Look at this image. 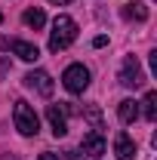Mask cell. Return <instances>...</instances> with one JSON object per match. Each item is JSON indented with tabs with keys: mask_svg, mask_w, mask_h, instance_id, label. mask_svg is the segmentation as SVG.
Instances as JSON below:
<instances>
[{
	"mask_svg": "<svg viewBox=\"0 0 157 160\" xmlns=\"http://www.w3.org/2000/svg\"><path fill=\"white\" fill-rule=\"evenodd\" d=\"M77 40V22L71 16H56L53 19V31H49V52H62Z\"/></svg>",
	"mask_w": 157,
	"mask_h": 160,
	"instance_id": "cell-1",
	"label": "cell"
},
{
	"mask_svg": "<svg viewBox=\"0 0 157 160\" xmlns=\"http://www.w3.org/2000/svg\"><path fill=\"white\" fill-rule=\"evenodd\" d=\"M13 120H16V129H19L25 139H34V136L40 132V117H37V111H34L25 99H16V105H13Z\"/></svg>",
	"mask_w": 157,
	"mask_h": 160,
	"instance_id": "cell-2",
	"label": "cell"
},
{
	"mask_svg": "<svg viewBox=\"0 0 157 160\" xmlns=\"http://www.w3.org/2000/svg\"><path fill=\"white\" fill-rule=\"evenodd\" d=\"M62 83H65V89L68 92H74V96H80L86 86H89V68L86 65H68L65 68V74H62Z\"/></svg>",
	"mask_w": 157,
	"mask_h": 160,
	"instance_id": "cell-3",
	"label": "cell"
},
{
	"mask_svg": "<svg viewBox=\"0 0 157 160\" xmlns=\"http://www.w3.org/2000/svg\"><path fill=\"white\" fill-rule=\"evenodd\" d=\"M120 86H126V89H136V86H142L145 83V71H142V65H139L136 56H126V59L120 62Z\"/></svg>",
	"mask_w": 157,
	"mask_h": 160,
	"instance_id": "cell-4",
	"label": "cell"
},
{
	"mask_svg": "<svg viewBox=\"0 0 157 160\" xmlns=\"http://www.w3.org/2000/svg\"><path fill=\"white\" fill-rule=\"evenodd\" d=\"M105 148H108V142L102 136V129H89L83 142H80V151L86 154V157H99V154H105Z\"/></svg>",
	"mask_w": 157,
	"mask_h": 160,
	"instance_id": "cell-5",
	"label": "cell"
},
{
	"mask_svg": "<svg viewBox=\"0 0 157 160\" xmlns=\"http://www.w3.org/2000/svg\"><path fill=\"white\" fill-rule=\"evenodd\" d=\"M25 86L34 89V92H40V96H53V77H49L46 71H31V74H25Z\"/></svg>",
	"mask_w": 157,
	"mask_h": 160,
	"instance_id": "cell-6",
	"label": "cell"
},
{
	"mask_svg": "<svg viewBox=\"0 0 157 160\" xmlns=\"http://www.w3.org/2000/svg\"><path fill=\"white\" fill-rule=\"evenodd\" d=\"M46 120H49L56 139H62V136L68 132V120H65V111H62L59 105H49V108H46Z\"/></svg>",
	"mask_w": 157,
	"mask_h": 160,
	"instance_id": "cell-7",
	"label": "cell"
},
{
	"mask_svg": "<svg viewBox=\"0 0 157 160\" xmlns=\"http://www.w3.org/2000/svg\"><path fill=\"white\" fill-rule=\"evenodd\" d=\"M114 154H117V160H136V142L126 132H117L114 136Z\"/></svg>",
	"mask_w": 157,
	"mask_h": 160,
	"instance_id": "cell-8",
	"label": "cell"
},
{
	"mask_svg": "<svg viewBox=\"0 0 157 160\" xmlns=\"http://www.w3.org/2000/svg\"><path fill=\"white\" fill-rule=\"evenodd\" d=\"M9 49H13L22 62H37V59H40V49L34 46V43H28V40H13V43H9Z\"/></svg>",
	"mask_w": 157,
	"mask_h": 160,
	"instance_id": "cell-9",
	"label": "cell"
},
{
	"mask_svg": "<svg viewBox=\"0 0 157 160\" xmlns=\"http://www.w3.org/2000/svg\"><path fill=\"white\" fill-rule=\"evenodd\" d=\"M123 19L145 22V19H148V6H145L142 0H129V3H123Z\"/></svg>",
	"mask_w": 157,
	"mask_h": 160,
	"instance_id": "cell-10",
	"label": "cell"
},
{
	"mask_svg": "<svg viewBox=\"0 0 157 160\" xmlns=\"http://www.w3.org/2000/svg\"><path fill=\"white\" fill-rule=\"evenodd\" d=\"M117 117H120V123H136V120H139V102L123 99L117 105Z\"/></svg>",
	"mask_w": 157,
	"mask_h": 160,
	"instance_id": "cell-11",
	"label": "cell"
},
{
	"mask_svg": "<svg viewBox=\"0 0 157 160\" xmlns=\"http://www.w3.org/2000/svg\"><path fill=\"white\" fill-rule=\"evenodd\" d=\"M139 105H142V108H139V114H142L145 120H151V123H154V120H157V92H154V89H151V92H145V99L139 102Z\"/></svg>",
	"mask_w": 157,
	"mask_h": 160,
	"instance_id": "cell-12",
	"label": "cell"
},
{
	"mask_svg": "<svg viewBox=\"0 0 157 160\" xmlns=\"http://www.w3.org/2000/svg\"><path fill=\"white\" fill-rule=\"evenodd\" d=\"M22 22H25L28 28H34V31H37V28H43V25H46V12H43L40 6H34V9H25Z\"/></svg>",
	"mask_w": 157,
	"mask_h": 160,
	"instance_id": "cell-13",
	"label": "cell"
},
{
	"mask_svg": "<svg viewBox=\"0 0 157 160\" xmlns=\"http://www.w3.org/2000/svg\"><path fill=\"white\" fill-rule=\"evenodd\" d=\"M86 120L93 123V129H102V114H99V108H86Z\"/></svg>",
	"mask_w": 157,
	"mask_h": 160,
	"instance_id": "cell-14",
	"label": "cell"
},
{
	"mask_svg": "<svg viewBox=\"0 0 157 160\" xmlns=\"http://www.w3.org/2000/svg\"><path fill=\"white\" fill-rule=\"evenodd\" d=\"M37 160H59V154H53V151H46V154H40Z\"/></svg>",
	"mask_w": 157,
	"mask_h": 160,
	"instance_id": "cell-15",
	"label": "cell"
},
{
	"mask_svg": "<svg viewBox=\"0 0 157 160\" xmlns=\"http://www.w3.org/2000/svg\"><path fill=\"white\" fill-rule=\"evenodd\" d=\"M65 160H80V151H68V157Z\"/></svg>",
	"mask_w": 157,
	"mask_h": 160,
	"instance_id": "cell-16",
	"label": "cell"
},
{
	"mask_svg": "<svg viewBox=\"0 0 157 160\" xmlns=\"http://www.w3.org/2000/svg\"><path fill=\"white\" fill-rule=\"evenodd\" d=\"M49 3H56V6H65V3H71V0H49Z\"/></svg>",
	"mask_w": 157,
	"mask_h": 160,
	"instance_id": "cell-17",
	"label": "cell"
},
{
	"mask_svg": "<svg viewBox=\"0 0 157 160\" xmlns=\"http://www.w3.org/2000/svg\"><path fill=\"white\" fill-rule=\"evenodd\" d=\"M0 22H3V16H0Z\"/></svg>",
	"mask_w": 157,
	"mask_h": 160,
	"instance_id": "cell-18",
	"label": "cell"
}]
</instances>
